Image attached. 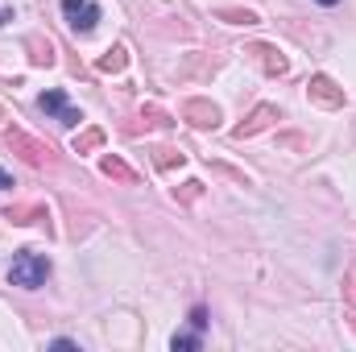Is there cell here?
I'll return each mask as SVG.
<instances>
[{
    "label": "cell",
    "instance_id": "44dd1931",
    "mask_svg": "<svg viewBox=\"0 0 356 352\" xmlns=\"http://www.w3.org/2000/svg\"><path fill=\"white\" fill-rule=\"evenodd\" d=\"M8 186H13V175H8V170H0V191H8Z\"/></svg>",
    "mask_w": 356,
    "mask_h": 352
},
{
    "label": "cell",
    "instance_id": "ffe728a7",
    "mask_svg": "<svg viewBox=\"0 0 356 352\" xmlns=\"http://www.w3.org/2000/svg\"><path fill=\"white\" fill-rule=\"evenodd\" d=\"M199 191H203V182H199V178L182 182V199H199Z\"/></svg>",
    "mask_w": 356,
    "mask_h": 352
},
{
    "label": "cell",
    "instance_id": "7a4b0ae2",
    "mask_svg": "<svg viewBox=\"0 0 356 352\" xmlns=\"http://www.w3.org/2000/svg\"><path fill=\"white\" fill-rule=\"evenodd\" d=\"M63 17L75 33H91L99 25V4L95 0H63Z\"/></svg>",
    "mask_w": 356,
    "mask_h": 352
},
{
    "label": "cell",
    "instance_id": "3957f363",
    "mask_svg": "<svg viewBox=\"0 0 356 352\" xmlns=\"http://www.w3.org/2000/svg\"><path fill=\"white\" fill-rule=\"evenodd\" d=\"M307 95H311L315 104H323V108H344V104H348L344 88H340L332 75H311V83H307Z\"/></svg>",
    "mask_w": 356,
    "mask_h": 352
},
{
    "label": "cell",
    "instance_id": "7c38bea8",
    "mask_svg": "<svg viewBox=\"0 0 356 352\" xmlns=\"http://www.w3.org/2000/svg\"><path fill=\"white\" fill-rule=\"evenodd\" d=\"M4 220H13V224H38V220H46V207H38V203H29V207H8Z\"/></svg>",
    "mask_w": 356,
    "mask_h": 352
},
{
    "label": "cell",
    "instance_id": "603a6c76",
    "mask_svg": "<svg viewBox=\"0 0 356 352\" xmlns=\"http://www.w3.org/2000/svg\"><path fill=\"white\" fill-rule=\"evenodd\" d=\"M319 4H327V8H332V4H340V0H319Z\"/></svg>",
    "mask_w": 356,
    "mask_h": 352
},
{
    "label": "cell",
    "instance_id": "7402d4cb",
    "mask_svg": "<svg viewBox=\"0 0 356 352\" xmlns=\"http://www.w3.org/2000/svg\"><path fill=\"white\" fill-rule=\"evenodd\" d=\"M8 17H13V13H8V8H0V25H8Z\"/></svg>",
    "mask_w": 356,
    "mask_h": 352
},
{
    "label": "cell",
    "instance_id": "4fadbf2b",
    "mask_svg": "<svg viewBox=\"0 0 356 352\" xmlns=\"http://www.w3.org/2000/svg\"><path fill=\"white\" fill-rule=\"evenodd\" d=\"M216 17L228 21V25H257V21H261L253 8H216Z\"/></svg>",
    "mask_w": 356,
    "mask_h": 352
},
{
    "label": "cell",
    "instance_id": "2e32d148",
    "mask_svg": "<svg viewBox=\"0 0 356 352\" xmlns=\"http://www.w3.org/2000/svg\"><path fill=\"white\" fill-rule=\"evenodd\" d=\"M104 145V129H88L75 137V154H88V150H99Z\"/></svg>",
    "mask_w": 356,
    "mask_h": 352
},
{
    "label": "cell",
    "instance_id": "5bb4252c",
    "mask_svg": "<svg viewBox=\"0 0 356 352\" xmlns=\"http://www.w3.org/2000/svg\"><path fill=\"white\" fill-rule=\"evenodd\" d=\"M154 162H158L162 170H175V166L186 162V154H182V150H170V145H162V150H154Z\"/></svg>",
    "mask_w": 356,
    "mask_h": 352
},
{
    "label": "cell",
    "instance_id": "d6986e66",
    "mask_svg": "<svg viewBox=\"0 0 356 352\" xmlns=\"http://www.w3.org/2000/svg\"><path fill=\"white\" fill-rule=\"evenodd\" d=\"M191 328L195 332H207V307H191Z\"/></svg>",
    "mask_w": 356,
    "mask_h": 352
},
{
    "label": "cell",
    "instance_id": "30bf717a",
    "mask_svg": "<svg viewBox=\"0 0 356 352\" xmlns=\"http://www.w3.org/2000/svg\"><path fill=\"white\" fill-rule=\"evenodd\" d=\"M99 170H104L108 178H116V182H129V186L137 182V170H133L129 162H120V158H112V154H104V158H99Z\"/></svg>",
    "mask_w": 356,
    "mask_h": 352
},
{
    "label": "cell",
    "instance_id": "277c9868",
    "mask_svg": "<svg viewBox=\"0 0 356 352\" xmlns=\"http://www.w3.org/2000/svg\"><path fill=\"white\" fill-rule=\"evenodd\" d=\"M38 108L46 112V116H54L58 125H79L83 116H79V108L67 99V91H46L42 99H38Z\"/></svg>",
    "mask_w": 356,
    "mask_h": 352
},
{
    "label": "cell",
    "instance_id": "5b68a950",
    "mask_svg": "<svg viewBox=\"0 0 356 352\" xmlns=\"http://www.w3.org/2000/svg\"><path fill=\"white\" fill-rule=\"evenodd\" d=\"M8 145H13V150H17V154L29 162V166H38V170L50 162V145L33 141V137H29V133H21V129H13V133H8Z\"/></svg>",
    "mask_w": 356,
    "mask_h": 352
},
{
    "label": "cell",
    "instance_id": "ac0fdd59",
    "mask_svg": "<svg viewBox=\"0 0 356 352\" xmlns=\"http://www.w3.org/2000/svg\"><path fill=\"white\" fill-rule=\"evenodd\" d=\"M344 303H348V307H356V265L348 269V278H344Z\"/></svg>",
    "mask_w": 356,
    "mask_h": 352
},
{
    "label": "cell",
    "instance_id": "e0dca14e",
    "mask_svg": "<svg viewBox=\"0 0 356 352\" xmlns=\"http://www.w3.org/2000/svg\"><path fill=\"white\" fill-rule=\"evenodd\" d=\"M141 120H145V125H158V129H170V125H175L162 108H145V112H141Z\"/></svg>",
    "mask_w": 356,
    "mask_h": 352
},
{
    "label": "cell",
    "instance_id": "9c48e42d",
    "mask_svg": "<svg viewBox=\"0 0 356 352\" xmlns=\"http://www.w3.org/2000/svg\"><path fill=\"white\" fill-rule=\"evenodd\" d=\"M25 50H29V63H33V67H54V42H50V38H38V33H33V38L25 42Z\"/></svg>",
    "mask_w": 356,
    "mask_h": 352
},
{
    "label": "cell",
    "instance_id": "ba28073f",
    "mask_svg": "<svg viewBox=\"0 0 356 352\" xmlns=\"http://www.w3.org/2000/svg\"><path fill=\"white\" fill-rule=\"evenodd\" d=\"M245 54H253L257 58V67L266 71V75H286L290 71V63H286V54L277 50V46H269V42H253Z\"/></svg>",
    "mask_w": 356,
    "mask_h": 352
},
{
    "label": "cell",
    "instance_id": "6da1fadb",
    "mask_svg": "<svg viewBox=\"0 0 356 352\" xmlns=\"http://www.w3.org/2000/svg\"><path fill=\"white\" fill-rule=\"evenodd\" d=\"M46 278H50V257L46 253L21 249L13 257V265H8V282L21 286V290H38V286H46Z\"/></svg>",
    "mask_w": 356,
    "mask_h": 352
},
{
    "label": "cell",
    "instance_id": "9a60e30c",
    "mask_svg": "<svg viewBox=\"0 0 356 352\" xmlns=\"http://www.w3.org/2000/svg\"><path fill=\"white\" fill-rule=\"evenodd\" d=\"M199 344H203V332H195V328H191V332H178L175 340H170V349L175 352H195Z\"/></svg>",
    "mask_w": 356,
    "mask_h": 352
},
{
    "label": "cell",
    "instance_id": "8fae6325",
    "mask_svg": "<svg viewBox=\"0 0 356 352\" xmlns=\"http://www.w3.org/2000/svg\"><path fill=\"white\" fill-rule=\"evenodd\" d=\"M124 63H129V50H124V46H108V50L99 54V63H95V67L116 75V71H124Z\"/></svg>",
    "mask_w": 356,
    "mask_h": 352
},
{
    "label": "cell",
    "instance_id": "8992f818",
    "mask_svg": "<svg viewBox=\"0 0 356 352\" xmlns=\"http://www.w3.org/2000/svg\"><path fill=\"white\" fill-rule=\"evenodd\" d=\"M273 120H277V108H273V104H257V108H253V112H249V116H245L236 129H232V137H236V141H245V137H257V133H261V129H269Z\"/></svg>",
    "mask_w": 356,
    "mask_h": 352
},
{
    "label": "cell",
    "instance_id": "52a82bcc",
    "mask_svg": "<svg viewBox=\"0 0 356 352\" xmlns=\"http://www.w3.org/2000/svg\"><path fill=\"white\" fill-rule=\"evenodd\" d=\"M182 120L195 125V129H216L220 125V108L211 99H186L182 104Z\"/></svg>",
    "mask_w": 356,
    "mask_h": 352
}]
</instances>
